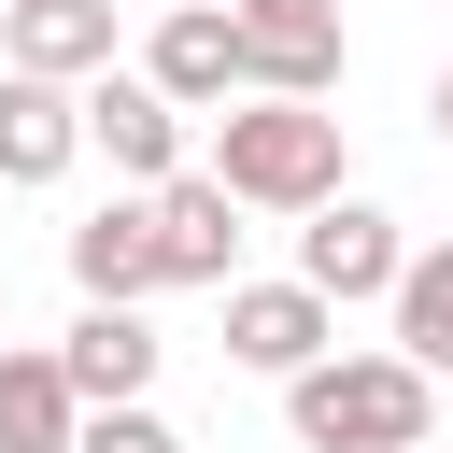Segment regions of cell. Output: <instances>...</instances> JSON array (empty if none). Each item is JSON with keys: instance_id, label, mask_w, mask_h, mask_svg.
Wrapping results in <instances>:
<instances>
[{"instance_id": "3957f363", "label": "cell", "mask_w": 453, "mask_h": 453, "mask_svg": "<svg viewBox=\"0 0 453 453\" xmlns=\"http://www.w3.org/2000/svg\"><path fill=\"white\" fill-rule=\"evenodd\" d=\"M142 71H156L184 113H226V99H255V42H241V14H226V0H184V14H156V28H142Z\"/></svg>"}, {"instance_id": "7a4b0ae2", "label": "cell", "mask_w": 453, "mask_h": 453, "mask_svg": "<svg viewBox=\"0 0 453 453\" xmlns=\"http://www.w3.org/2000/svg\"><path fill=\"white\" fill-rule=\"evenodd\" d=\"M212 170H226L255 212H326V198H340V113L255 85L241 113H212Z\"/></svg>"}, {"instance_id": "ba28073f", "label": "cell", "mask_w": 453, "mask_h": 453, "mask_svg": "<svg viewBox=\"0 0 453 453\" xmlns=\"http://www.w3.org/2000/svg\"><path fill=\"white\" fill-rule=\"evenodd\" d=\"M71 283H85V297H127V311L170 283V241H156V184H142V198H99V212L71 226Z\"/></svg>"}, {"instance_id": "9a60e30c", "label": "cell", "mask_w": 453, "mask_h": 453, "mask_svg": "<svg viewBox=\"0 0 453 453\" xmlns=\"http://www.w3.org/2000/svg\"><path fill=\"white\" fill-rule=\"evenodd\" d=\"M71 453H184V439H170V425L127 396V411H85V439H71Z\"/></svg>"}, {"instance_id": "2e32d148", "label": "cell", "mask_w": 453, "mask_h": 453, "mask_svg": "<svg viewBox=\"0 0 453 453\" xmlns=\"http://www.w3.org/2000/svg\"><path fill=\"white\" fill-rule=\"evenodd\" d=\"M439 142H453V71H439Z\"/></svg>"}, {"instance_id": "e0dca14e", "label": "cell", "mask_w": 453, "mask_h": 453, "mask_svg": "<svg viewBox=\"0 0 453 453\" xmlns=\"http://www.w3.org/2000/svg\"><path fill=\"white\" fill-rule=\"evenodd\" d=\"M0 71H14V57H0Z\"/></svg>"}, {"instance_id": "8fae6325", "label": "cell", "mask_w": 453, "mask_h": 453, "mask_svg": "<svg viewBox=\"0 0 453 453\" xmlns=\"http://www.w3.org/2000/svg\"><path fill=\"white\" fill-rule=\"evenodd\" d=\"M57 368H71L85 411H127V396H156V326H142L127 297H85V326L57 340Z\"/></svg>"}, {"instance_id": "5b68a950", "label": "cell", "mask_w": 453, "mask_h": 453, "mask_svg": "<svg viewBox=\"0 0 453 453\" xmlns=\"http://www.w3.org/2000/svg\"><path fill=\"white\" fill-rule=\"evenodd\" d=\"M85 142L113 156V184H170V170H184V99H170L156 71H99V85H85Z\"/></svg>"}, {"instance_id": "9c48e42d", "label": "cell", "mask_w": 453, "mask_h": 453, "mask_svg": "<svg viewBox=\"0 0 453 453\" xmlns=\"http://www.w3.org/2000/svg\"><path fill=\"white\" fill-rule=\"evenodd\" d=\"M71 156H85V85L0 71V184H57Z\"/></svg>"}, {"instance_id": "6da1fadb", "label": "cell", "mask_w": 453, "mask_h": 453, "mask_svg": "<svg viewBox=\"0 0 453 453\" xmlns=\"http://www.w3.org/2000/svg\"><path fill=\"white\" fill-rule=\"evenodd\" d=\"M425 411H439V368L411 354H311L283 382V425L311 453H425Z\"/></svg>"}, {"instance_id": "52a82bcc", "label": "cell", "mask_w": 453, "mask_h": 453, "mask_svg": "<svg viewBox=\"0 0 453 453\" xmlns=\"http://www.w3.org/2000/svg\"><path fill=\"white\" fill-rule=\"evenodd\" d=\"M241 184L226 170H170L156 184V241H170V283H241Z\"/></svg>"}, {"instance_id": "30bf717a", "label": "cell", "mask_w": 453, "mask_h": 453, "mask_svg": "<svg viewBox=\"0 0 453 453\" xmlns=\"http://www.w3.org/2000/svg\"><path fill=\"white\" fill-rule=\"evenodd\" d=\"M226 14L255 42V85H283V99H326L340 85V0H226Z\"/></svg>"}, {"instance_id": "4fadbf2b", "label": "cell", "mask_w": 453, "mask_h": 453, "mask_svg": "<svg viewBox=\"0 0 453 453\" xmlns=\"http://www.w3.org/2000/svg\"><path fill=\"white\" fill-rule=\"evenodd\" d=\"M71 439H85V396H71V368L0 340V453H71Z\"/></svg>"}, {"instance_id": "277c9868", "label": "cell", "mask_w": 453, "mask_h": 453, "mask_svg": "<svg viewBox=\"0 0 453 453\" xmlns=\"http://www.w3.org/2000/svg\"><path fill=\"white\" fill-rule=\"evenodd\" d=\"M297 283H326L340 311H354V297H396V283H411V241H396V212H368V198H326V212H297Z\"/></svg>"}, {"instance_id": "5bb4252c", "label": "cell", "mask_w": 453, "mask_h": 453, "mask_svg": "<svg viewBox=\"0 0 453 453\" xmlns=\"http://www.w3.org/2000/svg\"><path fill=\"white\" fill-rule=\"evenodd\" d=\"M382 311H396V354H411V368H453V241H425Z\"/></svg>"}, {"instance_id": "7c38bea8", "label": "cell", "mask_w": 453, "mask_h": 453, "mask_svg": "<svg viewBox=\"0 0 453 453\" xmlns=\"http://www.w3.org/2000/svg\"><path fill=\"white\" fill-rule=\"evenodd\" d=\"M0 57L57 71V85H99L113 71V0H0Z\"/></svg>"}, {"instance_id": "8992f818", "label": "cell", "mask_w": 453, "mask_h": 453, "mask_svg": "<svg viewBox=\"0 0 453 453\" xmlns=\"http://www.w3.org/2000/svg\"><path fill=\"white\" fill-rule=\"evenodd\" d=\"M326 340H340V297H326V283H226V368L297 382Z\"/></svg>"}]
</instances>
